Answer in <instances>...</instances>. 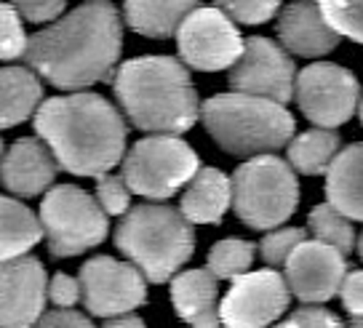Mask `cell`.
Returning a JSON list of instances; mask_svg holds the SVG:
<instances>
[{
  "mask_svg": "<svg viewBox=\"0 0 363 328\" xmlns=\"http://www.w3.org/2000/svg\"><path fill=\"white\" fill-rule=\"evenodd\" d=\"M201 123L227 155L259 158L289 147L294 139V115L286 104L251 94H216L201 104Z\"/></svg>",
  "mask_w": 363,
  "mask_h": 328,
  "instance_id": "cell-4",
  "label": "cell"
},
{
  "mask_svg": "<svg viewBox=\"0 0 363 328\" xmlns=\"http://www.w3.org/2000/svg\"><path fill=\"white\" fill-rule=\"evenodd\" d=\"M59 160L40 139L24 136L3 152V184L9 195L35 198L57 179Z\"/></svg>",
  "mask_w": 363,
  "mask_h": 328,
  "instance_id": "cell-17",
  "label": "cell"
},
{
  "mask_svg": "<svg viewBox=\"0 0 363 328\" xmlns=\"http://www.w3.org/2000/svg\"><path fill=\"white\" fill-rule=\"evenodd\" d=\"M230 86L238 94L262 96L270 102H291L296 91V67L284 45L270 38H246L240 59L230 67Z\"/></svg>",
  "mask_w": 363,
  "mask_h": 328,
  "instance_id": "cell-11",
  "label": "cell"
},
{
  "mask_svg": "<svg viewBox=\"0 0 363 328\" xmlns=\"http://www.w3.org/2000/svg\"><path fill=\"white\" fill-rule=\"evenodd\" d=\"M342 305L350 315H363V270L347 272L342 283Z\"/></svg>",
  "mask_w": 363,
  "mask_h": 328,
  "instance_id": "cell-36",
  "label": "cell"
},
{
  "mask_svg": "<svg viewBox=\"0 0 363 328\" xmlns=\"http://www.w3.org/2000/svg\"><path fill=\"white\" fill-rule=\"evenodd\" d=\"M340 134L334 128H310L305 134L294 136L289 142V163L294 171L305 176H318L329 174L334 158L340 155Z\"/></svg>",
  "mask_w": 363,
  "mask_h": 328,
  "instance_id": "cell-24",
  "label": "cell"
},
{
  "mask_svg": "<svg viewBox=\"0 0 363 328\" xmlns=\"http://www.w3.org/2000/svg\"><path fill=\"white\" fill-rule=\"evenodd\" d=\"M83 302L91 315L115 317L128 315L145 305L147 278L134 261H118L113 256H91L80 267Z\"/></svg>",
  "mask_w": 363,
  "mask_h": 328,
  "instance_id": "cell-12",
  "label": "cell"
},
{
  "mask_svg": "<svg viewBox=\"0 0 363 328\" xmlns=\"http://www.w3.org/2000/svg\"><path fill=\"white\" fill-rule=\"evenodd\" d=\"M299 181L294 166L278 155L249 158L233 174V208L251 230H275L296 211Z\"/></svg>",
  "mask_w": 363,
  "mask_h": 328,
  "instance_id": "cell-6",
  "label": "cell"
},
{
  "mask_svg": "<svg viewBox=\"0 0 363 328\" xmlns=\"http://www.w3.org/2000/svg\"><path fill=\"white\" fill-rule=\"evenodd\" d=\"M294 96L310 123L318 128H337L361 107V83L347 67L313 62L296 75Z\"/></svg>",
  "mask_w": 363,
  "mask_h": 328,
  "instance_id": "cell-9",
  "label": "cell"
},
{
  "mask_svg": "<svg viewBox=\"0 0 363 328\" xmlns=\"http://www.w3.org/2000/svg\"><path fill=\"white\" fill-rule=\"evenodd\" d=\"M96 200L110 216H123L131 211V187L125 184L123 176L104 174L96 179Z\"/></svg>",
  "mask_w": 363,
  "mask_h": 328,
  "instance_id": "cell-31",
  "label": "cell"
},
{
  "mask_svg": "<svg viewBox=\"0 0 363 328\" xmlns=\"http://www.w3.org/2000/svg\"><path fill=\"white\" fill-rule=\"evenodd\" d=\"M254 243L240 238L219 240L214 249L208 251V270L222 281H235L246 275L254 264Z\"/></svg>",
  "mask_w": 363,
  "mask_h": 328,
  "instance_id": "cell-26",
  "label": "cell"
},
{
  "mask_svg": "<svg viewBox=\"0 0 363 328\" xmlns=\"http://www.w3.org/2000/svg\"><path fill=\"white\" fill-rule=\"evenodd\" d=\"M329 24L355 43H363V0H318Z\"/></svg>",
  "mask_w": 363,
  "mask_h": 328,
  "instance_id": "cell-27",
  "label": "cell"
},
{
  "mask_svg": "<svg viewBox=\"0 0 363 328\" xmlns=\"http://www.w3.org/2000/svg\"><path fill=\"white\" fill-rule=\"evenodd\" d=\"M0 283H3V305H0L3 328H33L45 315L43 305L48 281L40 259L24 254L3 261Z\"/></svg>",
  "mask_w": 363,
  "mask_h": 328,
  "instance_id": "cell-15",
  "label": "cell"
},
{
  "mask_svg": "<svg viewBox=\"0 0 363 328\" xmlns=\"http://www.w3.org/2000/svg\"><path fill=\"white\" fill-rule=\"evenodd\" d=\"M278 38L289 54L296 57H326L331 54L342 35L329 24L320 6L313 0H294L289 3L278 19Z\"/></svg>",
  "mask_w": 363,
  "mask_h": 328,
  "instance_id": "cell-16",
  "label": "cell"
},
{
  "mask_svg": "<svg viewBox=\"0 0 363 328\" xmlns=\"http://www.w3.org/2000/svg\"><path fill=\"white\" fill-rule=\"evenodd\" d=\"M48 299L57 307H72L78 299H83L80 278H72V275H65V272L54 275L51 283H48Z\"/></svg>",
  "mask_w": 363,
  "mask_h": 328,
  "instance_id": "cell-34",
  "label": "cell"
},
{
  "mask_svg": "<svg viewBox=\"0 0 363 328\" xmlns=\"http://www.w3.org/2000/svg\"><path fill=\"white\" fill-rule=\"evenodd\" d=\"M0 89H3V128L24 123L30 115L40 110V75L30 67L6 64L0 72Z\"/></svg>",
  "mask_w": 363,
  "mask_h": 328,
  "instance_id": "cell-22",
  "label": "cell"
},
{
  "mask_svg": "<svg viewBox=\"0 0 363 328\" xmlns=\"http://www.w3.org/2000/svg\"><path fill=\"white\" fill-rule=\"evenodd\" d=\"M115 246L145 272L150 283H166L195 254L193 222L182 208L163 203L134 205L115 227Z\"/></svg>",
  "mask_w": 363,
  "mask_h": 328,
  "instance_id": "cell-5",
  "label": "cell"
},
{
  "mask_svg": "<svg viewBox=\"0 0 363 328\" xmlns=\"http://www.w3.org/2000/svg\"><path fill=\"white\" fill-rule=\"evenodd\" d=\"M107 211L102 203L75 184L51 187L40 205L45 243L54 256H78L107 238Z\"/></svg>",
  "mask_w": 363,
  "mask_h": 328,
  "instance_id": "cell-8",
  "label": "cell"
},
{
  "mask_svg": "<svg viewBox=\"0 0 363 328\" xmlns=\"http://www.w3.org/2000/svg\"><path fill=\"white\" fill-rule=\"evenodd\" d=\"M347 259L340 249L323 240H305L286 261V283L305 305H323L342 291Z\"/></svg>",
  "mask_w": 363,
  "mask_h": 328,
  "instance_id": "cell-14",
  "label": "cell"
},
{
  "mask_svg": "<svg viewBox=\"0 0 363 328\" xmlns=\"http://www.w3.org/2000/svg\"><path fill=\"white\" fill-rule=\"evenodd\" d=\"M203 0H125L123 19L134 33L145 38H171L193 11L201 9Z\"/></svg>",
  "mask_w": 363,
  "mask_h": 328,
  "instance_id": "cell-19",
  "label": "cell"
},
{
  "mask_svg": "<svg viewBox=\"0 0 363 328\" xmlns=\"http://www.w3.org/2000/svg\"><path fill=\"white\" fill-rule=\"evenodd\" d=\"M33 328H94V323L83 312H75L69 307H59L54 312H45Z\"/></svg>",
  "mask_w": 363,
  "mask_h": 328,
  "instance_id": "cell-35",
  "label": "cell"
},
{
  "mask_svg": "<svg viewBox=\"0 0 363 328\" xmlns=\"http://www.w3.org/2000/svg\"><path fill=\"white\" fill-rule=\"evenodd\" d=\"M347 328H363V315H352L350 323H347Z\"/></svg>",
  "mask_w": 363,
  "mask_h": 328,
  "instance_id": "cell-38",
  "label": "cell"
},
{
  "mask_svg": "<svg viewBox=\"0 0 363 328\" xmlns=\"http://www.w3.org/2000/svg\"><path fill=\"white\" fill-rule=\"evenodd\" d=\"M291 288L275 270L246 272L233 281L219 305V317L227 328H267L289 310Z\"/></svg>",
  "mask_w": 363,
  "mask_h": 328,
  "instance_id": "cell-13",
  "label": "cell"
},
{
  "mask_svg": "<svg viewBox=\"0 0 363 328\" xmlns=\"http://www.w3.org/2000/svg\"><path fill=\"white\" fill-rule=\"evenodd\" d=\"M0 216H3V240H0V259L3 261L24 256L38 240L43 238L45 230L40 216H35L13 195H6L0 200Z\"/></svg>",
  "mask_w": 363,
  "mask_h": 328,
  "instance_id": "cell-23",
  "label": "cell"
},
{
  "mask_svg": "<svg viewBox=\"0 0 363 328\" xmlns=\"http://www.w3.org/2000/svg\"><path fill=\"white\" fill-rule=\"evenodd\" d=\"M233 205V179L219 169H201L182 195V214L193 225H216Z\"/></svg>",
  "mask_w": 363,
  "mask_h": 328,
  "instance_id": "cell-21",
  "label": "cell"
},
{
  "mask_svg": "<svg viewBox=\"0 0 363 328\" xmlns=\"http://www.w3.org/2000/svg\"><path fill=\"white\" fill-rule=\"evenodd\" d=\"M216 6L240 24H264L278 13L281 0H216Z\"/></svg>",
  "mask_w": 363,
  "mask_h": 328,
  "instance_id": "cell-30",
  "label": "cell"
},
{
  "mask_svg": "<svg viewBox=\"0 0 363 328\" xmlns=\"http://www.w3.org/2000/svg\"><path fill=\"white\" fill-rule=\"evenodd\" d=\"M216 278L208 270H184L171 281V302L177 315L193 328L219 326V307H216Z\"/></svg>",
  "mask_w": 363,
  "mask_h": 328,
  "instance_id": "cell-18",
  "label": "cell"
},
{
  "mask_svg": "<svg viewBox=\"0 0 363 328\" xmlns=\"http://www.w3.org/2000/svg\"><path fill=\"white\" fill-rule=\"evenodd\" d=\"M326 198L334 208L363 222V142L347 145L326 174Z\"/></svg>",
  "mask_w": 363,
  "mask_h": 328,
  "instance_id": "cell-20",
  "label": "cell"
},
{
  "mask_svg": "<svg viewBox=\"0 0 363 328\" xmlns=\"http://www.w3.org/2000/svg\"><path fill=\"white\" fill-rule=\"evenodd\" d=\"M307 230L313 232L315 240L329 243L334 249H340L342 254H347V251H352L358 246L352 219L345 216L340 208H334L331 203H320L310 211V216H307Z\"/></svg>",
  "mask_w": 363,
  "mask_h": 328,
  "instance_id": "cell-25",
  "label": "cell"
},
{
  "mask_svg": "<svg viewBox=\"0 0 363 328\" xmlns=\"http://www.w3.org/2000/svg\"><path fill=\"white\" fill-rule=\"evenodd\" d=\"M307 240V230L299 227H281V230H272L267 232L259 243V256L270 267H286L289 256L294 254L302 243Z\"/></svg>",
  "mask_w": 363,
  "mask_h": 328,
  "instance_id": "cell-28",
  "label": "cell"
},
{
  "mask_svg": "<svg viewBox=\"0 0 363 328\" xmlns=\"http://www.w3.org/2000/svg\"><path fill=\"white\" fill-rule=\"evenodd\" d=\"M179 57L187 67L201 72H216V69L233 67L240 59L246 40L235 27V19H230L222 9H206L201 6L193 11L177 33Z\"/></svg>",
  "mask_w": 363,
  "mask_h": 328,
  "instance_id": "cell-10",
  "label": "cell"
},
{
  "mask_svg": "<svg viewBox=\"0 0 363 328\" xmlns=\"http://www.w3.org/2000/svg\"><path fill=\"white\" fill-rule=\"evenodd\" d=\"M113 89L125 118L147 134L179 136L201 118L187 64L174 57L128 59L115 72Z\"/></svg>",
  "mask_w": 363,
  "mask_h": 328,
  "instance_id": "cell-3",
  "label": "cell"
},
{
  "mask_svg": "<svg viewBox=\"0 0 363 328\" xmlns=\"http://www.w3.org/2000/svg\"><path fill=\"white\" fill-rule=\"evenodd\" d=\"M361 123H363V102H361Z\"/></svg>",
  "mask_w": 363,
  "mask_h": 328,
  "instance_id": "cell-40",
  "label": "cell"
},
{
  "mask_svg": "<svg viewBox=\"0 0 363 328\" xmlns=\"http://www.w3.org/2000/svg\"><path fill=\"white\" fill-rule=\"evenodd\" d=\"M11 6L22 13L24 19L40 24V22H54L62 16L67 0H11Z\"/></svg>",
  "mask_w": 363,
  "mask_h": 328,
  "instance_id": "cell-33",
  "label": "cell"
},
{
  "mask_svg": "<svg viewBox=\"0 0 363 328\" xmlns=\"http://www.w3.org/2000/svg\"><path fill=\"white\" fill-rule=\"evenodd\" d=\"M102 328H147L145 326V320L136 315H115V317H107V323Z\"/></svg>",
  "mask_w": 363,
  "mask_h": 328,
  "instance_id": "cell-37",
  "label": "cell"
},
{
  "mask_svg": "<svg viewBox=\"0 0 363 328\" xmlns=\"http://www.w3.org/2000/svg\"><path fill=\"white\" fill-rule=\"evenodd\" d=\"M35 131L75 176H104L125 158V120L99 94L54 96L35 113Z\"/></svg>",
  "mask_w": 363,
  "mask_h": 328,
  "instance_id": "cell-2",
  "label": "cell"
},
{
  "mask_svg": "<svg viewBox=\"0 0 363 328\" xmlns=\"http://www.w3.org/2000/svg\"><path fill=\"white\" fill-rule=\"evenodd\" d=\"M201 171V160L195 149L182 142L179 136L150 134L139 139L123 158V179L131 193L166 200L187 187Z\"/></svg>",
  "mask_w": 363,
  "mask_h": 328,
  "instance_id": "cell-7",
  "label": "cell"
},
{
  "mask_svg": "<svg viewBox=\"0 0 363 328\" xmlns=\"http://www.w3.org/2000/svg\"><path fill=\"white\" fill-rule=\"evenodd\" d=\"M272 328H347L340 317L329 312V310H320V307H299L296 312H291L289 317L278 320V326Z\"/></svg>",
  "mask_w": 363,
  "mask_h": 328,
  "instance_id": "cell-32",
  "label": "cell"
},
{
  "mask_svg": "<svg viewBox=\"0 0 363 328\" xmlns=\"http://www.w3.org/2000/svg\"><path fill=\"white\" fill-rule=\"evenodd\" d=\"M123 48V22L110 0H86L30 38L24 62L65 91L113 78Z\"/></svg>",
  "mask_w": 363,
  "mask_h": 328,
  "instance_id": "cell-1",
  "label": "cell"
},
{
  "mask_svg": "<svg viewBox=\"0 0 363 328\" xmlns=\"http://www.w3.org/2000/svg\"><path fill=\"white\" fill-rule=\"evenodd\" d=\"M22 13L13 9L11 3H3L0 9V19H3V38H0V54H3V62H13L27 54V45H30V38L24 35L22 27Z\"/></svg>",
  "mask_w": 363,
  "mask_h": 328,
  "instance_id": "cell-29",
  "label": "cell"
},
{
  "mask_svg": "<svg viewBox=\"0 0 363 328\" xmlns=\"http://www.w3.org/2000/svg\"><path fill=\"white\" fill-rule=\"evenodd\" d=\"M358 256L363 259V232H361V238H358Z\"/></svg>",
  "mask_w": 363,
  "mask_h": 328,
  "instance_id": "cell-39",
  "label": "cell"
}]
</instances>
